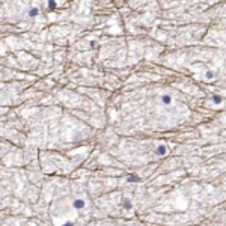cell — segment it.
Wrapping results in <instances>:
<instances>
[{
    "label": "cell",
    "mask_w": 226,
    "mask_h": 226,
    "mask_svg": "<svg viewBox=\"0 0 226 226\" xmlns=\"http://www.w3.org/2000/svg\"><path fill=\"white\" fill-rule=\"evenodd\" d=\"M48 8L50 9H56V2H48Z\"/></svg>",
    "instance_id": "cell-7"
},
{
    "label": "cell",
    "mask_w": 226,
    "mask_h": 226,
    "mask_svg": "<svg viewBox=\"0 0 226 226\" xmlns=\"http://www.w3.org/2000/svg\"><path fill=\"white\" fill-rule=\"evenodd\" d=\"M83 206H84V201H82V199H77V201H74V208H77V210H82Z\"/></svg>",
    "instance_id": "cell-2"
},
{
    "label": "cell",
    "mask_w": 226,
    "mask_h": 226,
    "mask_svg": "<svg viewBox=\"0 0 226 226\" xmlns=\"http://www.w3.org/2000/svg\"><path fill=\"white\" fill-rule=\"evenodd\" d=\"M161 103L166 104V106H169V104L172 103V98L169 97V95H163V97H161Z\"/></svg>",
    "instance_id": "cell-3"
},
{
    "label": "cell",
    "mask_w": 226,
    "mask_h": 226,
    "mask_svg": "<svg viewBox=\"0 0 226 226\" xmlns=\"http://www.w3.org/2000/svg\"><path fill=\"white\" fill-rule=\"evenodd\" d=\"M213 100H214L216 103H220V101H222V98L219 97V95H214V97H213Z\"/></svg>",
    "instance_id": "cell-8"
},
{
    "label": "cell",
    "mask_w": 226,
    "mask_h": 226,
    "mask_svg": "<svg viewBox=\"0 0 226 226\" xmlns=\"http://www.w3.org/2000/svg\"><path fill=\"white\" fill-rule=\"evenodd\" d=\"M206 79H208V80L213 79V72H206Z\"/></svg>",
    "instance_id": "cell-9"
},
{
    "label": "cell",
    "mask_w": 226,
    "mask_h": 226,
    "mask_svg": "<svg viewBox=\"0 0 226 226\" xmlns=\"http://www.w3.org/2000/svg\"><path fill=\"white\" fill-rule=\"evenodd\" d=\"M127 181H128V182H139V181H140V178H139L137 175H130V176L127 178Z\"/></svg>",
    "instance_id": "cell-4"
},
{
    "label": "cell",
    "mask_w": 226,
    "mask_h": 226,
    "mask_svg": "<svg viewBox=\"0 0 226 226\" xmlns=\"http://www.w3.org/2000/svg\"><path fill=\"white\" fill-rule=\"evenodd\" d=\"M155 152H157L158 155H166V154H167V148H166V145H160L157 149H155Z\"/></svg>",
    "instance_id": "cell-1"
},
{
    "label": "cell",
    "mask_w": 226,
    "mask_h": 226,
    "mask_svg": "<svg viewBox=\"0 0 226 226\" xmlns=\"http://www.w3.org/2000/svg\"><path fill=\"white\" fill-rule=\"evenodd\" d=\"M63 226H74V223H71V222H66Z\"/></svg>",
    "instance_id": "cell-10"
},
{
    "label": "cell",
    "mask_w": 226,
    "mask_h": 226,
    "mask_svg": "<svg viewBox=\"0 0 226 226\" xmlns=\"http://www.w3.org/2000/svg\"><path fill=\"white\" fill-rule=\"evenodd\" d=\"M124 206L125 208H131V202H130L128 199H125V201H124Z\"/></svg>",
    "instance_id": "cell-6"
},
{
    "label": "cell",
    "mask_w": 226,
    "mask_h": 226,
    "mask_svg": "<svg viewBox=\"0 0 226 226\" xmlns=\"http://www.w3.org/2000/svg\"><path fill=\"white\" fill-rule=\"evenodd\" d=\"M38 12H39V11L36 9V8H33V9L29 12V15H30V17H35V15H38Z\"/></svg>",
    "instance_id": "cell-5"
}]
</instances>
